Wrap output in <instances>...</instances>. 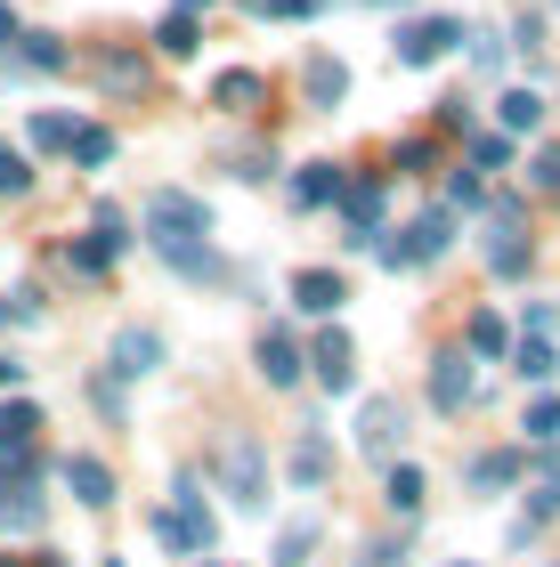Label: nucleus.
Instances as JSON below:
<instances>
[{"label": "nucleus", "mask_w": 560, "mask_h": 567, "mask_svg": "<svg viewBox=\"0 0 560 567\" xmlns=\"http://www.w3.org/2000/svg\"><path fill=\"white\" fill-rule=\"evenodd\" d=\"M98 82H106V90H146V58H131V49H98Z\"/></svg>", "instance_id": "dca6fc26"}, {"label": "nucleus", "mask_w": 560, "mask_h": 567, "mask_svg": "<svg viewBox=\"0 0 560 567\" xmlns=\"http://www.w3.org/2000/svg\"><path fill=\"white\" fill-rule=\"evenodd\" d=\"M0 567H17V559H0Z\"/></svg>", "instance_id": "58836bf2"}, {"label": "nucleus", "mask_w": 560, "mask_h": 567, "mask_svg": "<svg viewBox=\"0 0 560 567\" xmlns=\"http://www.w3.org/2000/svg\"><path fill=\"white\" fill-rule=\"evenodd\" d=\"M342 187H349V178H342V163H309V171L293 178V203H301V212H317V203H334Z\"/></svg>", "instance_id": "f8f14e48"}, {"label": "nucleus", "mask_w": 560, "mask_h": 567, "mask_svg": "<svg viewBox=\"0 0 560 567\" xmlns=\"http://www.w3.org/2000/svg\"><path fill=\"white\" fill-rule=\"evenodd\" d=\"M65 146H73V154H82V163H90V171H98V163H114V138H106V131H73Z\"/></svg>", "instance_id": "a878e982"}, {"label": "nucleus", "mask_w": 560, "mask_h": 567, "mask_svg": "<svg viewBox=\"0 0 560 567\" xmlns=\"http://www.w3.org/2000/svg\"><path fill=\"white\" fill-rule=\"evenodd\" d=\"M334 203L349 212V244H374V219H381V178H358V187H342Z\"/></svg>", "instance_id": "6e6552de"}, {"label": "nucleus", "mask_w": 560, "mask_h": 567, "mask_svg": "<svg viewBox=\"0 0 560 567\" xmlns=\"http://www.w3.org/2000/svg\"><path fill=\"white\" fill-rule=\"evenodd\" d=\"M0 317H9V300H0Z\"/></svg>", "instance_id": "4c0bfd02"}, {"label": "nucleus", "mask_w": 560, "mask_h": 567, "mask_svg": "<svg viewBox=\"0 0 560 567\" xmlns=\"http://www.w3.org/2000/svg\"><path fill=\"white\" fill-rule=\"evenodd\" d=\"M106 567H122V559H106Z\"/></svg>", "instance_id": "ea45409f"}, {"label": "nucleus", "mask_w": 560, "mask_h": 567, "mask_svg": "<svg viewBox=\"0 0 560 567\" xmlns=\"http://www.w3.org/2000/svg\"><path fill=\"white\" fill-rule=\"evenodd\" d=\"M155 41H163V58H187V49H195V9H171L155 24Z\"/></svg>", "instance_id": "6ab92c4d"}, {"label": "nucleus", "mask_w": 560, "mask_h": 567, "mask_svg": "<svg viewBox=\"0 0 560 567\" xmlns=\"http://www.w3.org/2000/svg\"><path fill=\"white\" fill-rule=\"evenodd\" d=\"M9 49H17V9L0 0V58H9Z\"/></svg>", "instance_id": "c9c22d12"}, {"label": "nucleus", "mask_w": 560, "mask_h": 567, "mask_svg": "<svg viewBox=\"0 0 560 567\" xmlns=\"http://www.w3.org/2000/svg\"><path fill=\"white\" fill-rule=\"evenodd\" d=\"M309 365H317V381H325L334 398L358 390V357H349V332H325V341L309 349Z\"/></svg>", "instance_id": "20e7f679"}, {"label": "nucleus", "mask_w": 560, "mask_h": 567, "mask_svg": "<svg viewBox=\"0 0 560 567\" xmlns=\"http://www.w3.org/2000/svg\"><path fill=\"white\" fill-rule=\"evenodd\" d=\"M0 519H9V527H41V495L17 486V503H0Z\"/></svg>", "instance_id": "cd10ccee"}, {"label": "nucleus", "mask_w": 560, "mask_h": 567, "mask_svg": "<svg viewBox=\"0 0 560 567\" xmlns=\"http://www.w3.org/2000/svg\"><path fill=\"white\" fill-rule=\"evenodd\" d=\"M65 260H73V268H82V276H98V268H106V260H114V236H98V244H73V251H65Z\"/></svg>", "instance_id": "c85d7f7f"}, {"label": "nucleus", "mask_w": 560, "mask_h": 567, "mask_svg": "<svg viewBox=\"0 0 560 567\" xmlns=\"http://www.w3.org/2000/svg\"><path fill=\"white\" fill-rule=\"evenodd\" d=\"M227 495L236 503H261V446H252V437H227Z\"/></svg>", "instance_id": "0eeeda50"}, {"label": "nucleus", "mask_w": 560, "mask_h": 567, "mask_svg": "<svg viewBox=\"0 0 560 567\" xmlns=\"http://www.w3.org/2000/svg\"><path fill=\"white\" fill-rule=\"evenodd\" d=\"M65 138H73L65 114H41V122H33V146H65Z\"/></svg>", "instance_id": "473e14b6"}, {"label": "nucleus", "mask_w": 560, "mask_h": 567, "mask_svg": "<svg viewBox=\"0 0 560 567\" xmlns=\"http://www.w3.org/2000/svg\"><path fill=\"white\" fill-rule=\"evenodd\" d=\"M33 430H41L33 405H9V414H0V437H33Z\"/></svg>", "instance_id": "2f4dec72"}, {"label": "nucleus", "mask_w": 560, "mask_h": 567, "mask_svg": "<svg viewBox=\"0 0 560 567\" xmlns=\"http://www.w3.org/2000/svg\"><path fill=\"white\" fill-rule=\"evenodd\" d=\"M261 373H268V390L301 381V349H293V332H261Z\"/></svg>", "instance_id": "ddd939ff"}, {"label": "nucleus", "mask_w": 560, "mask_h": 567, "mask_svg": "<svg viewBox=\"0 0 560 567\" xmlns=\"http://www.w3.org/2000/svg\"><path fill=\"white\" fill-rule=\"evenodd\" d=\"M381 503H390L398 519H415V511H422V471H415V462H390V478H381Z\"/></svg>", "instance_id": "2eb2a0df"}, {"label": "nucleus", "mask_w": 560, "mask_h": 567, "mask_svg": "<svg viewBox=\"0 0 560 567\" xmlns=\"http://www.w3.org/2000/svg\"><path fill=\"white\" fill-rule=\"evenodd\" d=\"M496 114H503V131H512V138H537V131H544V97H537V90H503Z\"/></svg>", "instance_id": "4468645a"}, {"label": "nucleus", "mask_w": 560, "mask_h": 567, "mask_svg": "<svg viewBox=\"0 0 560 567\" xmlns=\"http://www.w3.org/2000/svg\"><path fill=\"white\" fill-rule=\"evenodd\" d=\"M163 365V341L155 332H114V373L122 381H139V373H155Z\"/></svg>", "instance_id": "9d476101"}, {"label": "nucleus", "mask_w": 560, "mask_h": 567, "mask_svg": "<svg viewBox=\"0 0 560 567\" xmlns=\"http://www.w3.org/2000/svg\"><path fill=\"white\" fill-rule=\"evenodd\" d=\"M447 244H455V212H422L406 227V260H439Z\"/></svg>", "instance_id": "9b49d317"}, {"label": "nucleus", "mask_w": 560, "mask_h": 567, "mask_svg": "<svg viewBox=\"0 0 560 567\" xmlns=\"http://www.w3.org/2000/svg\"><path fill=\"white\" fill-rule=\"evenodd\" d=\"M309 551H317V519H293L285 544H276V567H309Z\"/></svg>", "instance_id": "412c9836"}, {"label": "nucleus", "mask_w": 560, "mask_h": 567, "mask_svg": "<svg viewBox=\"0 0 560 567\" xmlns=\"http://www.w3.org/2000/svg\"><path fill=\"white\" fill-rule=\"evenodd\" d=\"M342 90H349V73L317 58V65H309V97H317V106H325V97H342Z\"/></svg>", "instance_id": "bb28decb"}, {"label": "nucleus", "mask_w": 560, "mask_h": 567, "mask_svg": "<svg viewBox=\"0 0 560 567\" xmlns=\"http://www.w3.org/2000/svg\"><path fill=\"white\" fill-rule=\"evenodd\" d=\"M293 300L309 308V317H334V308L349 300V284H342L334 268H301V276H293Z\"/></svg>", "instance_id": "423d86ee"}, {"label": "nucleus", "mask_w": 560, "mask_h": 567, "mask_svg": "<svg viewBox=\"0 0 560 567\" xmlns=\"http://www.w3.org/2000/svg\"><path fill=\"white\" fill-rule=\"evenodd\" d=\"M146 236H212V203H203V195H180V187L146 195Z\"/></svg>", "instance_id": "f257e3e1"}, {"label": "nucleus", "mask_w": 560, "mask_h": 567, "mask_svg": "<svg viewBox=\"0 0 560 567\" xmlns=\"http://www.w3.org/2000/svg\"><path fill=\"white\" fill-rule=\"evenodd\" d=\"M212 97H220L227 114H252V106H261L268 90H261V73H220V90H212Z\"/></svg>", "instance_id": "a211bd4d"}, {"label": "nucleus", "mask_w": 560, "mask_h": 567, "mask_svg": "<svg viewBox=\"0 0 560 567\" xmlns=\"http://www.w3.org/2000/svg\"><path fill=\"white\" fill-rule=\"evenodd\" d=\"M520 471H528L520 454H479V462H471V486H512Z\"/></svg>", "instance_id": "4be33fe9"}, {"label": "nucleus", "mask_w": 560, "mask_h": 567, "mask_svg": "<svg viewBox=\"0 0 560 567\" xmlns=\"http://www.w3.org/2000/svg\"><path fill=\"white\" fill-rule=\"evenodd\" d=\"M285 471H293V486H325V437H301Z\"/></svg>", "instance_id": "aec40b11"}, {"label": "nucleus", "mask_w": 560, "mask_h": 567, "mask_svg": "<svg viewBox=\"0 0 560 567\" xmlns=\"http://www.w3.org/2000/svg\"><path fill=\"white\" fill-rule=\"evenodd\" d=\"M528 437H537V446H544V437H560V405H552V398L528 405Z\"/></svg>", "instance_id": "c756f323"}, {"label": "nucleus", "mask_w": 560, "mask_h": 567, "mask_svg": "<svg viewBox=\"0 0 560 567\" xmlns=\"http://www.w3.org/2000/svg\"><path fill=\"white\" fill-rule=\"evenodd\" d=\"M17 381H24V365H17V357H0V390H17Z\"/></svg>", "instance_id": "e433bc0d"}, {"label": "nucleus", "mask_w": 560, "mask_h": 567, "mask_svg": "<svg viewBox=\"0 0 560 567\" xmlns=\"http://www.w3.org/2000/svg\"><path fill=\"white\" fill-rule=\"evenodd\" d=\"M24 187H33V163L17 146H0V195H24Z\"/></svg>", "instance_id": "393cba45"}, {"label": "nucleus", "mask_w": 560, "mask_h": 567, "mask_svg": "<svg viewBox=\"0 0 560 567\" xmlns=\"http://www.w3.org/2000/svg\"><path fill=\"white\" fill-rule=\"evenodd\" d=\"M464 41V17H415V24H398V65H439L447 49Z\"/></svg>", "instance_id": "f03ea898"}, {"label": "nucleus", "mask_w": 560, "mask_h": 567, "mask_svg": "<svg viewBox=\"0 0 560 567\" xmlns=\"http://www.w3.org/2000/svg\"><path fill=\"white\" fill-rule=\"evenodd\" d=\"M464 349H471V357H503V317H471Z\"/></svg>", "instance_id": "5701e85b"}, {"label": "nucleus", "mask_w": 560, "mask_h": 567, "mask_svg": "<svg viewBox=\"0 0 560 567\" xmlns=\"http://www.w3.org/2000/svg\"><path fill=\"white\" fill-rule=\"evenodd\" d=\"M430 405H439V414H464L471 405V357L464 349H447L439 365H430Z\"/></svg>", "instance_id": "7ed1b4c3"}, {"label": "nucleus", "mask_w": 560, "mask_h": 567, "mask_svg": "<svg viewBox=\"0 0 560 567\" xmlns=\"http://www.w3.org/2000/svg\"><path fill=\"white\" fill-rule=\"evenodd\" d=\"M537 187H544V195H560V146H544V154H537Z\"/></svg>", "instance_id": "f704fd0d"}, {"label": "nucleus", "mask_w": 560, "mask_h": 567, "mask_svg": "<svg viewBox=\"0 0 560 567\" xmlns=\"http://www.w3.org/2000/svg\"><path fill=\"white\" fill-rule=\"evenodd\" d=\"M65 486H73V503H90V511L114 503V471L98 454H65Z\"/></svg>", "instance_id": "39448f33"}, {"label": "nucleus", "mask_w": 560, "mask_h": 567, "mask_svg": "<svg viewBox=\"0 0 560 567\" xmlns=\"http://www.w3.org/2000/svg\"><path fill=\"white\" fill-rule=\"evenodd\" d=\"M252 17H317V0H252Z\"/></svg>", "instance_id": "72a5a7b5"}, {"label": "nucleus", "mask_w": 560, "mask_h": 567, "mask_svg": "<svg viewBox=\"0 0 560 567\" xmlns=\"http://www.w3.org/2000/svg\"><path fill=\"white\" fill-rule=\"evenodd\" d=\"M512 365H520V381H552V373H560V357H552L544 332H528V341L512 349Z\"/></svg>", "instance_id": "f3484780"}, {"label": "nucleus", "mask_w": 560, "mask_h": 567, "mask_svg": "<svg viewBox=\"0 0 560 567\" xmlns=\"http://www.w3.org/2000/svg\"><path fill=\"white\" fill-rule=\"evenodd\" d=\"M358 430H366V454H374V462H390V446H398V430H406V414H398V398H374Z\"/></svg>", "instance_id": "1a4fd4ad"}, {"label": "nucleus", "mask_w": 560, "mask_h": 567, "mask_svg": "<svg viewBox=\"0 0 560 567\" xmlns=\"http://www.w3.org/2000/svg\"><path fill=\"white\" fill-rule=\"evenodd\" d=\"M471 163H479V171H503V163H512V138H479Z\"/></svg>", "instance_id": "7c9ffc66"}, {"label": "nucleus", "mask_w": 560, "mask_h": 567, "mask_svg": "<svg viewBox=\"0 0 560 567\" xmlns=\"http://www.w3.org/2000/svg\"><path fill=\"white\" fill-rule=\"evenodd\" d=\"M17 41H24V65H41V73H58V65H65L58 33H17Z\"/></svg>", "instance_id": "b1692460"}]
</instances>
